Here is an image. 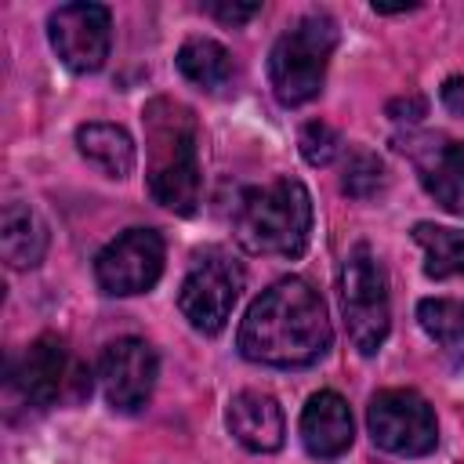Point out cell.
Instances as JSON below:
<instances>
[{
  "label": "cell",
  "mask_w": 464,
  "mask_h": 464,
  "mask_svg": "<svg viewBox=\"0 0 464 464\" xmlns=\"http://www.w3.org/2000/svg\"><path fill=\"white\" fill-rule=\"evenodd\" d=\"M330 341H334V326L326 304L319 290L301 276L272 283L246 308L236 337L243 359L279 370L312 366L315 359L326 355Z\"/></svg>",
  "instance_id": "obj_1"
},
{
  "label": "cell",
  "mask_w": 464,
  "mask_h": 464,
  "mask_svg": "<svg viewBox=\"0 0 464 464\" xmlns=\"http://www.w3.org/2000/svg\"><path fill=\"white\" fill-rule=\"evenodd\" d=\"M149 192L174 214H192L199 203V156H196V112L174 98H152L141 112Z\"/></svg>",
  "instance_id": "obj_2"
},
{
  "label": "cell",
  "mask_w": 464,
  "mask_h": 464,
  "mask_svg": "<svg viewBox=\"0 0 464 464\" xmlns=\"http://www.w3.org/2000/svg\"><path fill=\"white\" fill-rule=\"evenodd\" d=\"M312 232V196L297 178H276L243 192L236 210V239L250 254L297 257Z\"/></svg>",
  "instance_id": "obj_3"
},
{
  "label": "cell",
  "mask_w": 464,
  "mask_h": 464,
  "mask_svg": "<svg viewBox=\"0 0 464 464\" xmlns=\"http://www.w3.org/2000/svg\"><path fill=\"white\" fill-rule=\"evenodd\" d=\"M337 47V22L330 14H304L294 22L268 54V83L279 105H304L323 91L330 54Z\"/></svg>",
  "instance_id": "obj_4"
},
{
  "label": "cell",
  "mask_w": 464,
  "mask_h": 464,
  "mask_svg": "<svg viewBox=\"0 0 464 464\" xmlns=\"http://www.w3.org/2000/svg\"><path fill=\"white\" fill-rule=\"evenodd\" d=\"M341 312L352 344L362 355H373L388 337L392 304H388L384 268L366 243H355L341 265Z\"/></svg>",
  "instance_id": "obj_5"
},
{
  "label": "cell",
  "mask_w": 464,
  "mask_h": 464,
  "mask_svg": "<svg viewBox=\"0 0 464 464\" xmlns=\"http://www.w3.org/2000/svg\"><path fill=\"white\" fill-rule=\"evenodd\" d=\"M243 290V268L232 261L225 250H203L188 265L181 290H178V308L188 319L192 330L199 334H218L225 330L236 301Z\"/></svg>",
  "instance_id": "obj_6"
},
{
  "label": "cell",
  "mask_w": 464,
  "mask_h": 464,
  "mask_svg": "<svg viewBox=\"0 0 464 464\" xmlns=\"http://www.w3.org/2000/svg\"><path fill=\"white\" fill-rule=\"evenodd\" d=\"M370 439L395 457H424L439 446V424L424 395L413 388H384L366 406Z\"/></svg>",
  "instance_id": "obj_7"
},
{
  "label": "cell",
  "mask_w": 464,
  "mask_h": 464,
  "mask_svg": "<svg viewBox=\"0 0 464 464\" xmlns=\"http://www.w3.org/2000/svg\"><path fill=\"white\" fill-rule=\"evenodd\" d=\"M163 257L167 246L156 228H127L94 257V279L112 297H134L160 283Z\"/></svg>",
  "instance_id": "obj_8"
},
{
  "label": "cell",
  "mask_w": 464,
  "mask_h": 464,
  "mask_svg": "<svg viewBox=\"0 0 464 464\" xmlns=\"http://www.w3.org/2000/svg\"><path fill=\"white\" fill-rule=\"evenodd\" d=\"M47 36L54 54L72 72H94L109 58L112 14L105 4H62L47 18Z\"/></svg>",
  "instance_id": "obj_9"
},
{
  "label": "cell",
  "mask_w": 464,
  "mask_h": 464,
  "mask_svg": "<svg viewBox=\"0 0 464 464\" xmlns=\"http://www.w3.org/2000/svg\"><path fill=\"white\" fill-rule=\"evenodd\" d=\"M156 373H160V359H156L152 344L141 337H120L98 359L102 395L120 413H134L149 402V395L156 388Z\"/></svg>",
  "instance_id": "obj_10"
},
{
  "label": "cell",
  "mask_w": 464,
  "mask_h": 464,
  "mask_svg": "<svg viewBox=\"0 0 464 464\" xmlns=\"http://www.w3.org/2000/svg\"><path fill=\"white\" fill-rule=\"evenodd\" d=\"M11 381L18 388V395L29 402V406H54L58 399H65L69 384H76L80 392H87V381L80 377V370L72 366L69 352H65V341L54 337V334H44L36 337L22 359L14 362L11 370Z\"/></svg>",
  "instance_id": "obj_11"
},
{
  "label": "cell",
  "mask_w": 464,
  "mask_h": 464,
  "mask_svg": "<svg viewBox=\"0 0 464 464\" xmlns=\"http://www.w3.org/2000/svg\"><path fill=\"white\" fill-rule=\"evenodd\" d=\"M413 163L424 192L442 210L464 218V141L431 134L413 149Z\"/></svg>",
  "instance_id": "obj_12"
},
{
  "label": "cell",
  "mask_w": 464,
  "mask_h": 464,
  "mask_svg": "<svg viewBox=\"0 0 464 464\" xmlns=\"http://www.w3.org/2000/svg\"><path fill=\"white\" fill-rule=\"evenodd\" d=\"M225 424L236 435V442L246 446L250 453H276L283 446V439H286L283 410L265 392H239V395H232L228 410H225Z\"/></svg>",
  "instance_id": "obj_13"
},
{
  "label": "cell",
  "mask_w": 464,
  "mask_h": 464,
  "mask_svg": "<svg viewBox=\"0 0 464 464\" xmlns=\"http://www.w3.org/2000/svg\"><path fill=\"white\" fill-rule=\"evenodd\" d=\"M355 439L352 410L337 392H315L301 410V442L312 457H341Z\"/></svg>",
  "instance_id": "obj_14"
},
{
  "label": "cell",
  "mask_w": 464,
  "mask_h": 464,
  "mask_svg": "<svg viewBox=\"0 0 464 464\" xmlns=\"http://www.w3.org/2000/svg\"><path fill=\"white\" fill-rule=\"evenodd\" d=\"M0 254L11 268H36L47 254V225L25 203H7L0 214Z\"/></svg>",
  "instance_id": "obj_15"
},
{
  "label": "cell",
  "mask_w": 464,
  "mask_h": 464,
  "mask_svg": "<svg viewBox=\"0 0 464 464\" xmlns=\"http://www.w3.org/2000/svg\"><path fill=\"white\" fill-rule=\"evenodd\" d=\"M76 149L105 178H127L134 170V138L116 123H83L76 130Z\"/></svg>",
  "instance_id": "obj_16"
},
{
  "label": "cell",
  "mask_w": 464,
  "mask_h": 464,
  "mask_svg": "<svg viewBox=\"0 0 464 464\" xmlns=\"http://www.w3.org/2000/svg\"><path fill=\"white\" fill-rule=\"evenodd\" d=\"M178 69L188 83L203 91H218L232 76V54L210 36H192L178 47Z\"/></svg>",
  "instance_id": "obj_17"
},
{
  "label": "cell",
  "mask_w": 464,
  "mask_h": 464,
  "mask_svg": "<svg viewBox=\"0 0 464 464\" xmlns=\"http://www.w3.org/2000/svg\"><path fill=\"white\" fill-rule=\"evenodd\" d=\"M413 239L424 250V272L431 279L464 276V232L420 221V225H413Z\"/></svg>",
  "instance_id": "obj_18"
},
{
  "label": "cell",
  "mask_w": 464,
  "mask_h": 464,
  "mask_svg": "<svg viewBox=\"0 0 464 464\" xmlns=\"http://www.w3.org/2000/svg\"><path fill=\"white\" fill-rule=\"evenodd\" d=\"M420 330L446 352H464V301L457 297H424L417 304Z\"/></svg>",
  "instance_id": "obj_19"
},
{
  "label": "cell",
  "mask_w": 464,
  "mask_h": 464,
  "mask_svg": "<svg viewBox=\"0 0 464 464\" xmlns=\"http://www.w3.org/2000/svg\"><path fill=\"white\" fill-rule=\"evenodd\" d=\"M381 185H384V167H381V160H377L373 152H366V149H355V152L348 156V163H344V192L355 196V199H366V196H373Z\"/></svg>",
  "instance_id": "obj_20"
},
{
  "label": "cell",
  "mask_w": 464,
  "mask_h": 464,
  "mask_svg": "<svg viewBox=\"0 0 464 464\" xmlns=\"http://www.w3.org/2000/svg\"><path fill=\"white\" fill-rule=\"evenodd\" d=\"M297 145H301V156H304L312 167H326V163H334V156L341 152V134H337L330 123L312 120V123L301 127Z\"/></svg>",
  "instance_id": "obj_21"
},
{
  "label": "cell",
  "mask_w": 464,
  "mask_h": 464,
  "mask_svg": "<svg viewBox=\"0 0 464 464\" xmlns=\"http://www.w3.org/2000/svg\"><path fill=\"white\" fill-rule=\"evenodd\" d=\"M207 11L225 25H243L246 18H254L261 11V4H207Z\"/></svg>",
  "instance_id": "obj_22"
},
{
  "label": "cell",
  "mask_w": 464,
  "mask_h": 464,
  "mask_svg": "<svg viewBox=\"0 0 464 464\" xmlns=\"http://www.w3.org/2000/svg\"><path fill=\"white\" fill-rule=\"evenodd\" d=\"M442 105L453 112V116H464V76H450L442 83Z\"/></svg>",
  "instance_id": "obj_23"
}]
</instances>
